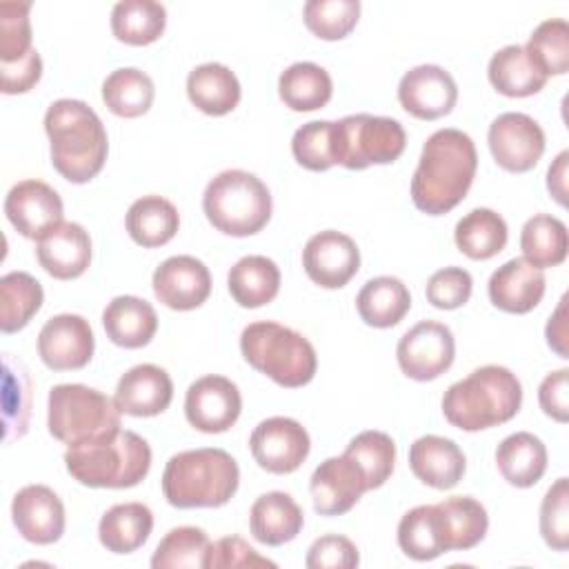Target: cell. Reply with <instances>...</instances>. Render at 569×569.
Instances as JSON below:
<instances>
[{
  "label": "cell",
  "instance_id": "1",
  "mask_svg": "<svg viewBox=\"0 0 569 569\" xmlns=\"http://www.w3.org/2000/svg\"><path fill=\"white\" fill-rule=\"evenodd\" d=\"M478 169L476 144L460 129H438L422 144L418 167L411 178V200L427 216H442L458 207Z\"/></svg>",
  "mask_w": 569,
  "mask_h": 569
},
{
  "label": "cell",
  "instance_id": "2",
  "mask_svg": "<svg viewBox=\"0 0 569 569\" xmlns=\"http://www.w3.org/2000/svg\"><path fill=\"white\" fill-rule=\"evenodd\" d=\"M53 169L73 184L96 178L109 153L107 129L98 113L82 100L60 98L44 113Z\"/></svg>",
  "mask_w": 569,
  "mask_h": 569
},
{
  "label": "cell",
  "instance_id": "3",
  "mask_svg": "<svg viewBox=\"0 0 569 569\" xmlns=\"http://www.w3.org/2000/svg\"><path fill=\"white\" fill-rule=\"evenodd\" d=\"M522 405V385L502 365H485L453 382L442 396V413L462 431H482L509 422Z\"/></svg>",
  "mask_w": 569,
  "mask_h": 569
},
{
  "label": "cell",
  "instance_id": "4",
  "mask_svg": "<svg viewBox=\"0 0 569 569\" xmlns=\"http://www.w3.org/2000/svg\"><path fill=\"white\" fill-rule=\"evenodd\" d=\"M64 467L73 480L91 489H129L147 478L151 469L149 442L129 429L71 445Z\"/></svg>",
  "mask_w": 569,
  "mask_h": 569
},
{
  "label": "cell",
  "instance_id": "5",
  "mask_svg": "<svg viewBox=\"0 0 569 569\" xmlns=\"http://www.w3.org/2000/svg\"><path fill=\"white\" fill-rule=\"evenodd\" d=\"M238 485V462L218 447L180 451L167 460L162 471V493L178 509L222 507L233 498Z\"/></svg>",
  "mask_w": 569,
  "mask_h": 569
},
{
  "label": "cell",
  "instance_id": "6",
  "mask_svg": "<svg viewBox=\"0 0 569 569\" xmlns=\"http://www.w3.org/2000/svg\"><path fill=\"white\" fill-rule=\"evenodd\" d=\"M240 351L256 371L287 389L305 387L318 369L313 345L291 327L271 320L247 325L240 333Z\"/></svg>",
  "mask_w": 569,
  "mask_h": 569
},
{
  "label": "cell",
  "instance_id": "7",
  "mask_svg": "<svg viewBox=\"0 0 569 569\" xmlns=\"http://www.w3.org/2000/svg\"><path fill=\"white\" fill-rule=\"evenodd\" d=\"M202 211L213 229L233 238H247L267 227L273 202L267 184L242 169H227L209 180L202 193Z\"/></svg>",
  "mask_w": 569,
  "mask_h": 569
},
{
  "label": "cell",
  "instance_id": "8",
  "mask_svg": "<svg viewBox=\"0 0 569 569\" xmlns=\"http://www.w3.org/2000/svg\"><path fill=\"white\" fill-rule=\"evenodd\" d=\"M49 433L67 447L109 436L120 429V409L102 391L69 382L49 391Z\"/></svg>",
  "mask_w": 569,
  "mask_h": 569
},
{
  "label": "cell",
  "instance_id": "9",
  "mask_svg": "<svg viewBox=\"0 0 569 569\" xmlns=\"http://www.w3.org/2000/svg\"><path fill=\"white\" fill-rule=\"evenodd\" d=\"M333 144L336 162L360 171L371 164L396 162L407 147V133L393 118L353 113L333 122Z\"/></svg>",
  "mask_w": 569,
  "mask_h": 569
},
{
  "label": "cell",
  "instance_id": "10",
  "mask_svg": "<svg viewBox=\"0 0 569 569\" xmlns=\"http://www.w3.org/2000/svg\"><path fill=\"white\" fill-rule=\"evenodd\" d=\"M396 358L400 371L418 382L436 380L456 358V340L447 325L422 320L413 325L398 342Z\"/></svg>",
  "mask_w": 569,
  "mask_h": 569
},
{
  "label": "cell",
  "instance_id": "11",
  "mask_svg": "<svg viewBox=\"0 0 569 569\" xmlns=\"http://www.w3.org/2000/svg\"><path fill=\"white\" fill-rule=\"evenodd\" d=\"M489 151L498 167L511 173L531 171L545 153V131L527 113H500L487 133Z\"/></svg>",
  "mask_w": 569,
  "mask_h": 569
},
{
  "label": "cell",
  "instance_id": "12",
  "mask_svg": "<svg viewBox=\"0 0 569 569\" xmlns=\"http://www.w3.org/2000/svg\"><path fill=\"white\" fill-rule=\"evenodd\" d=\"M249 449L260 469L282 476L293 473L307 460L311 440L298 420L273 416L251 431Z\"/></svg>",
  "mask_w": 569,
  "mask_h": 569
},
{
  "label": "cell",
  "instance_id": "13",
  "mask_svg": "<svg viewBox=\"0 0 569 569\" xmlns=\"http://www.w3.org/2000/svg\"><path fill=\"white\" fill-rule=\"evenodd\" d=\"M242 411V396L224 376H202L189 385L184 396V416L202 433H222L236 425Z\"/></svg>",
  "mask_w": 569,
  "mask_h": 569
},
{
  "label": "cell",
  "instance_id": "14",
  "mask_svg": "<svg viewBox=\"0 0 569 569\" xmlns=\"http://www.w3.org/2000/svg\"><path fill=\"white\" fill-rule=\"evenodd\" d=\"M96 338L89 320L78 313L49 318L38 333V356L51 371H73L93 358Z\"/></svg>",
  "mask_w": 569,
  "mask_h": 569
},
{
  "label": "cell",
  "instance_id": "15",
  "mask_svg": "<svg viewBox=\"0 0 569 569\" xmlns=\"http://www.w3.org/2000/svg\"><path fill=\"white\" fill-rule=\"evenodd\" d=\"M302 267L311 282L322 289L345 287L360 269V249L342 231L325 229L311 236L302 249Z\"/></svg>",
  "mask_w": 569,
  "mask_h": 569
},
{
  "label": "cell",
  "instance_id": "16",
  "mask_svg": "<svg viewBox=\"0 0 569 569\" xmlns=\"http://www.w3.org/2000/svg\"><path fill=\"white\" fill-rule=\"evenodd\" d=\"M4 213L13 229L29 238L40 240L47 231L62 222V198L53 187L42 180H20L4 198Z\"/></svg>",
  "mask_w": 569,
  "mask_h": 569
},
{
  "label": "cell",
  "instance_id": "17",
  "mask_svg": "<svg viewBox=\"0 0 569 569\" xmlns=\"http://www.w3.org/2000/svg\"><path fill=\"white\" fill-rule=\"evenodd\" d=\"M313 509L320 516H342L353 509L367 487L365 471L345 453L322 460L309 480Z\"/></svg>",
  "mask_w": 569,
  "mask_h": 569
},
{
  "label": "cell",
  "instance_id": "18",
  "mask_svg": "<svg viewBox=\"0 0 569 569\" xmlns=\"http://www.w3.org/2000/svg\"><path fill=\"white\" fill-rule=\"evenodd\" d=\"M402 109L418 120H438L458 102V87L449 71L438 64H418L409 69L398 84Z\"/></svg>",
  "mask_w": 569,
  "mask_h": 569
},
{
  "label": "cell",
  "instance_id": "19",
  "mask_svg": "<svg viewBox=\"0 0 569 569\" xmlns=\"http://www.w3.org/2000/svg\"><path fill=\"white\" fill-rule=\"evenodd\" d=\"M151 287L156 298L173 311H191L207 302L211 293V273L193 256H171L153 271Z\"/></svg>",
  "mask_w": 569,
  "mask_h": 569
},
{
  "label": "cell",
  "instance_id": "20",
  "mask_svg": "<svg viewBox=\"0 0 569 569\" xmlns=\"http://www.w3.org/2000/svg\"><path fill=\"white\" fill-rule=\"evenodd\" d=\"M18 533L33 545L58 542L64 533V505L47 485H27L11 500Z\"/></svg>",
  "mask_w": 569,
  "mask_h": 569
},
{
  "label": "cell",
  "instance_id": "21",
  "mask_svg": "<svg viewBox=\"0 0 569 569\" xmlns=\"http://www.w3.org/2000/svg\"><path fill=\"white\" fill-rule=\"evenodd\" d=\"M173 400V382L169 373L151 362L136 365L118 380L113 402L120 413L133 418H151L169 409Z\"/></svg>",
  "mask_w": 569,
  "mask_h": 569
},
{
  "label": "cell",
  "instance_id": "22",
  "mask_svg": "<svg viewBox=\"0 0 569 569\" xmlns=\"http://www.w3.org/2000/svg\"><path fill=\"white\" fill-rule=\"evenodd\" d=\"M40 267L56 280H73L91 264V238L78 222H60L36 244Z\"/></svg>",
  "mask_w": 569,
  "mask_h": 569
},
{
  "label": "cell",
  "instance_id": "23",
  "mask_svg": "<svg viewBox=\"0 0 569 569\" xmlns=\"http://www.w3.org/2000/svg\"><path fill=\"white\" fill-rule=\"evenodd\" d=\"M545 271L529 264L525 258H511L498 267L487 284L489 300L496 309L507 313H529L545 296Z\"/></svg>",
  "mask_w": 569,
  "mask_h": 569
},
{
  "label": "cell",
  "instance_id": "24",
  "mask_svg": "<svg viewBox=\"0 0 569 569\" xmlns=\"http://www.w3.org/2000/svg\"><path fill=\"white\" fill-rule=\"evenodd\" d=\"M409 467L420 482L445 491L462 480L467 460L453 440L429 433L409 447Z\"/></svg>",
  "mask_w": 569,
  "mask_h": 569
},
{
  "label": "cell",
  "instance_id": "25",
  "mask_svg": "<svg viewBox=\"0 0 569 569\" xmlns=\"http://www.w3.org/2000/svg\"><path fill=\"white\" fill-rule=\"evenodd\" d=\"M302 525L305 513L300 505L284 491L262 493L249 511L251 536L267 547L291 542L302 531Z\"/></svg>",
  "mask_w": 569,
  "mask_h": 569
},
{
  "label": "cell",
  "instance_id": "26",
  "mask_svg": "<svg viewBox=\"0 0 569 569\" xmlns=\"http://www.w3.org/2000/svg\"><path fill=\"white\" fill-rule=\"evenodd\" d=\"M445 551L473 549L489 529L487 509L471 496H451L433 505Z\"/></svg>",
  "mask_w": 569,
  "mask_h": 569
},
{
  "label": "cell",
  "instance_id": "27",
  "mask_svg": "<svg viewBox=\"0 0 569 569\" xmlns=\"http://www.w3.org/2000/svg\"><path fill=\"white\" fill-rule=\"evenodd\" d=\"M107 338L124 349H140L158 331L156 309L138 296H116L102 311Z\"/></svg>",
  "mask_w": 569,
  "mask_h": 569
},
{
  "label": "cell",
  "instance_id": "28",
  "mask_svg": "<svg viewBox=\"0 0 569 569\" xmlns=\"http://www.w3.org/2000/svg\"><path fill=\"white\" fill-rule=\"evenodd\" d=\"M187 96L207 116H227L240 102L242 89L236 73L220 62L198 64L187 76Z\"/></svg>",
  "mask_w": 569,
  "mask_h": 569
},
{
  "label": "cell",
  "instance_id": "29",
  "mask_svg": "<svg viewBox=\"0 0 569 569\" xmlns=\"http://www.w3.org/2000/svg\"><path fill=\"white\" fill-rule=\"evenodd\" d=\"M356 309L365 325L389 329L407 316L411 309V296L400 278L378 276L362 284L356 296Z\"/></svg>",
  "mask_w": 569,
  "mask_h": 569
},
{
  "label": "cell",
  "instance_id": "30",
  "mask_svg": "<svg viewBox=\"0 0 569 569\" xmlns=\"http://www.w3.org/2000/svg\"><path fill=\"white\" fill-rule=\"evenodd\" d=\"M496 465L509 485L520 489L533 487L547 471V447L538 436L516 431L498 445Z\"/></svg>",
  "mask_w": 569,
  "mask_h": 569
},
{
  "label": "cell",
  "instance_id": "31",
  "mask_svg": "<svg viewBox=\"0 0 569 569\" xmlns=\"http://www.w3.org/2000/svg\"><path fill=\"white\" fill-rule=\"evenodd\" d=\"M153 529V513L142 502H122L104 511L98 522L100 545L111 553H131L140 549Z\"/></svg>",
  "mask_w": 569,
  "mask_h": 569
},
{
  "label": "cell",
  "instance_id": "32",
  "mask_svg": "<svg viewBox=\"0 0 569 569\" xmlns=\"http://www.w3.org/2000/svg\"><path fill=\"white\" fill-rule=\"evenodd\" d=\"M124 227L136 244L153 249L167 244L178 233L180 216L173 202L151 193L131 202L124 216Z\"/></svg>",
  "mask_w": 569,
  "mask_h": 569
},
{
  "label": "cell",
  "instance_id": "33",
  "mask_svg": "<svg viewBox=\"0 0 569 569\" xmlns=\"http://www.w3.org/2000/svg\"><path fill=\"white\" fill-rule=\"evenodd\" d=\"M227 287L240 307L258 309L278 296L280 269L267 256H244L229 269Z\"/></svg>",
  "mask_w": 569,
  "mask_h": 569
},
{
  "label": "cell",
  "instance_id": "34",
  "mask_svg": "<svg viewBox=\"0 0 569 569\" xmlns=\"http://www.w3.org/2000/svg\"><path fill=\"white\" fill-rule=\"evenodd\" d=\"M487 76L493 89L507 98H527L547 84V76L531 62L520 44L498 49L489 60Z\"/></svg>",
  "mask_w": 569,
  "mask_h": 569
},
{
  "label": "cell",
  "instance_id": "35",
  "mask_svg": "<svg viewBox=\"0 0 569 569\" xmlns=\"http://www.w3.org/2000/svg\"><path fill=\"white\" fill-rule=\"evenodd\" d=\"M509 238L507 222L500 213L478 207L462 216L453 229V242L471 260H489L498 256Z\"/></svg>",
  "mask_w": 569,
  "mask_h": 569
},
{
  "label": "cell",
  "instance_id": "36",
  "mask_svg": "<svg viewBox=\"0 0 569 569\" xmlns=\"http://www.w3.org/2000/svg\"><path fill=\"white\" fill-rule=\"evenodd\" d=\"M331 93V76L316 62H293L278 78V96L291 111L322 109Z\"/></svg>",
  "mask_w": 569,
  "mask_h": 569
},
{
  "label": "cell",
  "instance_id": "37",
  "mask_svg": "<svg viewBox=\"0 0 569 569\" xmlns=\"http://www.w3.org/2000/svg\"><path fill=\"white\" fill-rule=\"evenodd\" d=\"M167 27V9L153 0H122L111 9V31L116 40L144 47L156 42Z\"/></svg>",
  "mask_w": 569,
  "mask_h": 569
},
{
  "label": "cell",
  "instance_id": "38",
  "mask_svg": "<svg viewBox=\"0 0 569 569\" xmlns=\"http://www.w3.org/2000/svg\"><path fill=\"white\" fill-rule=\"evenodd\" d=\"M520 249L522 258L538 269L562 264L569 249L567 224L549 213L531 216L522 224Z\"/></svg>",
  "mask_w": 569,
  "mask_h": 569
},
{
  "label": "cell",
  "instance_id": "39",
  "mask_svg": "<svg viewBox=\"0 0 569 569\" xmlns=\"http://www.w3.org/2000/svg\"><path fill=\"white\" fill-rule=\"evenodd\" d=\"M153 80L136 67H120L111 71L102 82V102L113 116L138 118L153 104Z\"/></svg>",
  "mask_w": 569,
  "mask_h": 569
},
{
  "label": "cell",
  "instance_id": "40",
  "mask_svg": "<svg viewBox=\"0 0 569 569\" xmlns=\"http://www.w3.org/2000/svg\"><path fill=\"white\" fill-rule=\"evenodd\" d=\"M44 300L42 284L27 271H9L0 278V329L16 333L29 325Z\"/></svg>",
  "mask_w": 569,
  "mask_h": 569
},
{
  "label": "cell",
  "instance_id": "41",
  "mask_svg": "<svg viewBox=\"0 0 569 569\" xmlns=\"http://www.w3.org/2000/svg\"><path fill=\"white\" fill-rule=\"evenodd\" d=\"M398 547L405 551V556L418 562L433 560L440 553H447L433 505H418L400 518Z\"/></svg>",
  "mask_w": 569,
  "mask_h": 569
},
{
  "label": "cell",
  "instance_id": "42",
  "mask_svg": "<svg viewBox=\"0 0 569 569\" xmlns=\"http://www.w3.org/2000/svg\"><path fill=\"white\" fill-rule=\"evenodd\" d=\"M211 540L200 527H176L156 547L153 569H207Z\"/></svg>",
  "mask_w": 569,
  "mask_h": 569
},
{
  "label": "cell",
  "instance_id": "43",
  "mask_svg": "<svg viewBox=\"0 0 569 569\" xmlns=\"http://www.w3.org/2000/svg\"><path fill=\"white\" fill-rule=\"evenodd\" d=\"M345 456L351 458L365 471L367 487L371 491L389 480L396 465V442L389 433L369 429L351 438V442L345 449Z\"/></svg>",
  "mask_w": 569,
  "mask_h": 569
},
{
  "label": "cell",
  "instance_id": "44",
  "mask_svg": "<svg viewBox=\"0 0 569 569\" xmlns=\"http://www.w3.org/2000/svg\"><path fill=\"white\" fill-rule=\"evenodd\" d=\"M531 62L549 78L562 76L569 69V24L562 18L542 20L525 44Z\"/></svg>",
  "mask_w": 569,
  "mask_h": 569
},
{
  "label": "cell",
  "instance_id": "45",
  "mask_svg": "<svg viewBox=\"0 0 569 569\" xmlns=\"http://www.w3.org/2000/svg\"><path fill=\"white\" fill-rule=\"evenodd\" d=\"M307 29L320 40L347 38L360 18L358 0H309L302 7Z\"/></svg>",
  "mask_w": 569,
  "mask_h": 569
},
{
  "label": "cell",
  "instance_id": "46",
  "mask_svg": "<svg viewBox=\"0 0 569 569\" xmlns=\"http://www.w3.org/2000/svg\"><path fill=\"white\" fill-rule=\"evenodd\" d=\"M291 153L296 162L309 171H327L336 162L333 144V122L311 120L296 129L291 138Z\"/></svg>",
  "mask_w": 569,
  "mask_h": 569
},
{
  "label": "cell",
  "instance_id": "47",
  "mask_svg": "<svg viewBox=\"0 0 569 569\" xmlns=\"http://www.w3.org/2000/svg\"><path fill=\"white\" fill-rule=\"evenodd\" d=\"M29 2H0V64H13L33 51Z\"/></svg>",
  "mask_w": 569,
  "mask_h": 569
},
{
  "label": "cell",
  "instance_id": "48",
  "mask_svg": "<svg viewBox=\"0 0 569 569\" xmlns=\"http://www.w3.org/2000/svg\"><path fill=\"white\" fill-rule=\"evenodd\" d=\"M540 536L556 549H569V480L558 478L540 502Z\"/></svg>",
  "mask_w": 569,
  "mask_h": 569
},
{
  "label": "cell",
  "instance_id": "49",
  "mask_svg": "<svg viewBox=\"0 0 569 569\" xmlns=\"http://www.w3.org/2000/svg\"><path fill=\"white\" fill-rule=\"evenodd\" d=\"M473 289V278L467 269L462 267H445L438 269L429 280H427V300L436 309H458L471 298Z\"/></svg>",
  "mask_w": 569,
  "mask_h": 569
},
{
  "label": "cell",
  "instance_id": "50",
  "mask_svg": "<svg viewBox=\"0 0 569 569\" xmlns=\"http://www.w3.org/2000/svg\"><path fill=\"white\" fill-rule=\"evenodd\" d=\"M358 547L338 533H327L313 540L307 551L305 565L309 569H353L358 567Z\"/></svg>",
  "mask_w": 569,
  "mask_h": 569
},
{
  "label": "cell",
  "instance_id": "51",
  "mask_svg": "<svg viewBox=\"0 0 569 569\" xmlns=\"http://www.w3.org/2000/svg\"><path fill=\"white\" fill-rule=\"evenodd\" d=\"M229 569V567H276L273 560L260 556L247 540L238 536H227L211 542L207 553V569Z\"/></svg>",
  "mask_w": 569,
  "mask_h": 569
},
{
  "label": "cell",
  "instance_id": "52",
  "mask_svg": "<svg viewBox=\"0 0 569 569\" xmlns=\"http://www.w3.org/2000/svg\"><path fill=\"white\" fill-rule=\"evenodd\" d=\"M538 402L545 416L556 422L569 420V369H558L542 378L538 387Z\"/></svg>",
  "mask_w": 569,
  "mask_h": 569
},
{
  "label": "cell",
  "instance_id": "53",
  "mask_svg": "<svg viewBox=\"0 0 569 569\" xmlns=\"http://www.w3.org/2000/svg\"><path fill=\"white\" fill-rule=\"evenodd\" d=\"M42 76V58L33 49L27 58L13 62V64H0V80H2V93H27L38 84Z\"/></svg>",
  "mask_w": 569,
  "mask_h": 569
},
{
  "label": "cell",
  "instance_id": "54",
  "mask_svg": "<svg viewBox=\"0 0 569 569\" xmlns=\"http://www.w3.org/2000/svg\"><path fill=\"white\" fill-rule=\"evenodd\" d=\"M545 336H547V345L560 356V358H569V329H567V296L560 298L556 311L549 316V322L545 327Z\"/></svg>",
  "mask_w": 569,
  "mask_h": 569
},
{
  "label": "cell",
  "instance_id": "55",
  "mask_svg": "<svg viewBox=\"0 0 569 569\" xmlns=\"http://www.w3.org/2000/svg\"><path fill=\"white\" fill-rule=\"evenodd\" d=\"M567 162H569V151H560L547 171V189L560 207L567 204Z\"/></svg>",
  "mask_w": 569,
  "mask_h": 569
}]
</instances>
